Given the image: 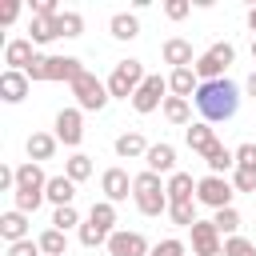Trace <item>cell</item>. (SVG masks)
I'll list each match as a JSON object with an SVG mask.
<instances>
[{
  "instance_id": "cell-28",
  "label": "cell",
  "mask_w": 256,
  "mask_h": 256,
  "mask_svg": "<svg viewBox=\"0 0 256 256\" xmlns=\"http://www.w3.org/2000/svg\"><path fill=\"white\" fill-rule=\"evenodd\" d=\"M108 32H112V40H136L140 36V20L132 12H116L108 20Z\"/></svg>"
},
{
  "instance_id": "cell-24",
  "label": "cell",
  "mask_w": 256,
  "mask_h": 256,
  "mask_svg": "<svg viewBox=\"0 0 256 256\" xmlns=\"http://www.w3.org/2000/svg\"><path fill=\"white\" fill-rule=\"evenodd\" d=\"M184 144H188L192 152H200V156H204V152L216 144V128H212V124H204V120H196V124H188V128H184Z\"/></svg>"
},
{
  "instance_id": "cell-38",
  "label": "cell",
  "mask_w": 256,
  "mask_h": 256,
  "mask_svg": "<svg viewBox=\"0 0 256 256\" xmlns=\"http://www.w3.org/2000/svg\"><path fill=\"white\" fill-rule=\"evenodd\" d=\"M208 56H212V60H216V64H220V68H224V72H228V64H232V60H236V48H232V44H228V40H216V44H212V48H208Z\"/></svg>"
},
{
  "instance_id": "cell-36",
  "label": "cell",
  "mask_w": 256,
  "mask_h": 256,
  "mask_svg": "<svg viewBox=\"0 0 256 256\" xmlns=\"http://www.w3.org/2000/svg\"><path fill=\"white\" fill-rule=\"evenodd\" d=\"M236 152V168H244V172H256V140H244L240 148H232Z\"/></svg>"
},
{
  "instance_id": "cell-22",
  "label": "cell",
  "mask_w": 256,
  "mask_h": 256,
  "mask_svg": "<svg viewBox=\"0 0 256 256\" xmlns=\"http://www.w3.org/2000/svg\"><path fill=\"white\" fill-rule=\"evenodd\" d=\"M164 184H168V204H188V200H196V180H192V172H172Z\"/></svg>"
},
{
  "instance_id": "cell-49",
  "label": "cell",
  "mask_w": 256,
  "mask_h": 256,
  "mask_svg": "<svg viewBox=\"0 0 256 256\" xmlns=\"http://www.w3.org/2000/svg\"><path fill=\"white\" fill-rule=\"evenodd\" d=\"M252 60H256V36H252Z\"/></svg>"
},
{
  "instance_id": "cell-19",
  "label": "cell",
  "mask_w": 256,
  "mask_h": 256,
  "mask_svg": "<svg viewBox=\"0 0 256 256\" xmlns=\"http://www.w3.org/2000/svg\"><path fill=\"white\" fill-rule=\"evenodd\" d=\"M0 240H4V244H20V240H28V216L16 212V208H8V212L0 216Z\"/></svg>"
},
{
  "instance_id": "cell-50",
  "label": "cell",
  "mask_w": 256,
  "mask_h": 256,
  "mask_svg": "<svg viewBox=\"0 0 256 256\" xmlns=\"http://www.w3.org/2000/svg\"><path fill=\"white\" fill-rule=\"evenodd\" d=\"M216 256H224V252H216Z\"/></svg>"
},
{
  "instance_id": "cell-39",
  "label": "cell",
  "mask_w": 256,
  "mask_h": 256,
  "mask_svg": "<svg viewBox=\"0 0 256 256\" xmlns=\"http://www.w3.org/2000/svg\"><path fill=\"white\" fill-rule=\"evenodd\" d=\"M152 256H188V248H184V240H176V236H168V240H160V244H152Z\"/></svg>"
},
{
  "instance_id": "cell-2",
  "label": "cell",
  "mask_w": 256,
  "mask_h": 256,
  "mask_svg": "<svg viewBox=\"0 0 256 256\" xmlns=\"http://www.w3.org/2000/svg\"><path fill=\"white\" fill-rule=\"evenodd\" d=\"M132 200L144 216H168V184L148 168L140 176H132Z\"/></svg>"
},
{
  "instance_id": "cell-45",
  "label": "cell",
  "mask_w": 256,
  "mask_h": 256,
  "mask_svg": "<svg viewBox=\"0 0 256 256\" xmlns=\"http://www.w3.org/2000/svg\"><path fill=\"white\" fill-rule=\"evenodd\" d=\"M44 60H48V56H44V52H36V60L28 64V72H24V76H28L32 84H36V80H44Z\"/></svg>"
},
{
  "instance_id": "cell-20",
  "label": "cell",
  "mask_w": 256,
  "mask_h": 256,
  "mask_svg": "<svg viewBox=\"0 0 256 256\" xmlns=\"http://www.w3.org/2000/svg\"><path fill=\"white\" fill-rule=\"evenodd\" d=\"M112 148H116V156H120V160H144L152 144H148V140H144L140 132H120Z\"/></svg>"
},
{
  "instance_id": "cell-25",
  "label": "cell",
  "mask_w": 256,
  "mask_h": 256,
  "mask_svg": "<svg viewBox=\"0 0 256 256\" xmlns=\"http://www.w3.org/2000/svg\"><path fill=\"white\" fill-rule=\"evenodd\" d=\"M60 16H32V24H28V40L32 44H52V40H60V24H56Z\"/></svg>"
},
{
  "instance_id": "cell-13",
  "label": "cell",
  "mask_w": 256,
  "mask_h": 256,
  "mask_svg": "<svg viewBox=\"0 0 256 256\" xmlns=\"http://www.w3.org/2000/svg\"><path fill=\"white\" fill-rule=\"evenodd\" d=\"M160 56H164V64H172V68H192V64H196L192 44H188L184 36H168V40L160 44Z\"/></svg>"
},
{
  "instance_id": "cell-48",
  "label": "cell",
  "mask_w": 256,
  "mask_h": 256,
  "mask_svg": "<svg viewBox=\"0 0 256 256\" xmlns=\"http://www.w3.org/2000/svg\"><path fill=\"white\" fill-rule=\"evenodd\" d=\"M248 28L256 32V8H248Z\"/></svg>"
},
{
  "instance_id": "cell-7",
  "label": "cell",
  "mask_w": 256,
  "mask_h": 256,
  "mask_svg": "<svg viewBox=\"0 0 256 256\" xmlns=\"http://www.w3.org/2000/svg\"><path fill=\"white\" fill-rule=\"evenodd\" d=\"M108 256H152V244L144 232H128V228H116L108 236Z\"/></svg>"
},
{
  "instance_id": "cell-17",
  "label": "cell",
  "mask_w": 256,
  "mask_h": 256,
  "mask_svg": "<svg viewBox=\"0 0 256 256\" xmlns=\"http://www.w3.org/2000/svg\"><path fill=\"white\" fill-rule=\"evenodd\" d=\"M44 188H48V176H44V168H40V164H32V160H24V164L16 168V192L44 196Z\"/></svg>"
},
{
  "instance_id": "cell-31",
  "label": "cell",
  "mask_w": 256,
  "mask_h": 256,
  "mask_svg": "<svg viewBox=\"0 0 256 256\" xmlns=\"http://www.w3.org/2000/svg\"><path fill=\"white\" fill-rule=\"evenodd\" d=\"M212 224H216V232L228 240V236H240V212L236 208H220L216 216H212Z\"/></svg>"
},
{
  "instance_id": "cell-10",
  "label": "cell",
  "mask_w": 256,
  "mask_h": 256,
  "mask_svg": "<svg viewBox=\"0 0 256 256\" xmlns=\"http://www.w3.org/2000/svg\"><path fill=\"white\" fill-rule=\"evenodd\" d=\"M100 192H104L108 204H120V200L132 196V176H128L124 168H104V172H100Z\"/></svg>"
},
{
  "instance_id": "cell-15",
  "label": "cell",
  "mask_w": 256,
  "mask_h": 256,
  "mask_svg": "<svg viewBox=\"0 0 256 256\" xmlns=\"http://www.w3.org/2000/svg\"><path fill=\"white\" fill-rule=\"evenodd\" d=\"M28 88H32V80H28L24 72H12V68L0 72V100H4V104H20V100L28 96Z\"/></svg>"
},
{
  "instance_id": "cell-40",
  "label": "cell",
  "mask_w": 256,
  "mask_h": 256,
  "mask_svg": "<svg viewBox=\"0 0 256 256\" xmlns=\"http://www.w3.org/2000/svg\"><path fill=\"white\" fill-rule=\"evenodd\" d=\"M228 180H232V188H236V192H256V172H244V168H236Z\"/></svg>"
},
{
  "instance_id": "cell-6",
  "label": "cell",
  "mask_w": 256,
  "mask_h": 256,
  "mask_svg": "<svg viewBox=\"0 0 256 256\" xmlns=\"http://www.w3.org/2000/svg\"><path fill=\"white\" fill-rule=\"evenodd\" d=\"M172 92H168V76H160V72H148L144 76V84L136 88V96H132V108L140 112V116H148V112H156V108H164V100H168Z\"/></svg>"
},
{
  "instance_id": "cell-23",
  "label": "cell",
  "mask_w": 256,
  "mask_h": 256,
  "mask_svg": "<svg viewBox=\"0 0 256 256\" xmlns=\"http://www.w3.org/2000/svg\"><path fill=\"white\" fill-rule=\"evenodd\" d=\"M196 88H200V76H196L192 68H172V72H168V92H172V96L192 100V96H196Z\"/></svg>"
},
{
  "instance_id": "cell-14",
  "label": "cell",
  "mask_w": 256,
  "mask_h": 256,
  "mask_svg": "<svg viewBox=\"0 0 256 256\" xmlns=\"http://www.w3.org/2000/svg\"><path fill=\"white\" fill-rule=\"evenodd\" d=\"M80 72H84V64H80L76 56H48V60H44V80H64V84H72Z\"/></svg>"
},
{
  "instance_id": "cell-27",
  "label": "cell",
  "mask_w": 256,
  "mask_h": 256,
  "mask_svg": "<svg viewBox=\"0 0 256 256\" xmlns=\"http://www.w3.org/2000/svg\"><path fill=\"white\" fill-rule=\"evenodd\" d=\"M36 244H40L44 256H68V232H60V228H52V224L36 236Z\"/></svg>"
},
{
  "instance_id": "cell-35",
  "label": "cell",
  "mask_w": 256,
  "mask_h": 256,
  "mask_svg": "<svg viewBox=\"0 0 256 256\" xmlns=\"http://www.w3.org/2000/svg\"><path fill=\"white\" fill-rule=\"evenodd\" d=\"M80 224H84V220H80L76 204H68V208H52V228L68 232V228H80Z\"/></svg>"
},
{
  "instance_id": "cell-11",
  "label": "cell",
  "mask_w": 256,
  "mask_h": 256,
  "mask_svg": "<svg viewBox=\"0 0 256 256\" xmlns=\"http://www.w3.org/2000/svg\"><path fill=\"white\" fill-rule=\"evenodd\" d=\"M32 60H36V44H32L28 36H16V40L4 44V64H8L12 72H28Z\"/></svg>"
},
{
  "instance_id": "cell-30",
  "label": "cell",
  "mask_w": 256,
  "mask_h": 256,
  "mask_svg": "<svg viewBox=\"0 0 256 256\" xmlns=\"http://www.w3.org/2000/svg\"><path fill=\"white\" fill-rule=\"evenodd\" d=\"M88 220H92V224H100L104 232H116V204H108V200H96V204L88 208Z\"/></svg>"
},
{
  "instance_id": "cell-37",
  "label": "cell",
  "mask_w": 256,
  "mask_h": 256,
  "mask_svg": "<svg viewBox=\"0 0 256 256\" xmlns=\"http://www.w3.org/2000/svg\"><path fill=\"white\" fill-rule=\"evenodd\" d=\"M224 256H256V244L248 236H228L224 240Z\"/></svg>"
},
{
  "instance_id": "cell-18",
  "label": "cell",
  "mask_w": 256,
  "mask_h": 256,
  "mask_svg": "<svg viewBox=\"0 0 256 256\" xmlns=\"http://www.w3.org/2000/svg\"><path fill=\"white\" fill-rule=\"evenodd\" d=\"M44 200L52 204V208H68L72 200H76V184L60 172V176H48V188H44Z\"/></svg>"
},
{
  "instance_id": "cell-47",
  "label": "cell",
  "mask_w": 256,
  "mask_h": 256,
  "mask_svg": "<svg viewBox=\"0 0 256 256\" xmlns=\"http://www.w3.org/2000/svg\"><path fill=\"white\" fill-rule=\"evenodd\" d=\"M244 92H248V96H252V100H256V68H252V72H248V80H244Z\"/></svg>"
},
{
  "instance_id": "cell-1",
  "label": "cell",
  "mask_w": 256,
  "mask_h": 256,
  "mask_svg": "<svg viewBox=\"0 0 256 256\" xmlns=\"http://www.w3.org/2000/svg\"><path fill=\"white\" fill-rule=\"evenodd\" d=\"M192 100H196V108H200L204 124H224V120H232V116L240 112V84L224 76V80L200 84Z\"/></svg>"
},
{
  "instance_id": "cell-21",
  "label": "cell",
  "mask_w": 256,
  "mask_h": 256,
  "mask_svg": "<svg viewBox=\"0 0 256 256\" xmlns=\"http://www.w3.org/2000/svg\"><path fill=\"white\" fill-rule=\"evenodd\" d=\"M204 164H208V172L212 176H228V172H236V152L232 148H224L220 140L204 152Z\"/></svg>"
},
{
  "instance_id": "cell-32",
  "label": "cell",
  "mask_w": 256,
  "mask_h": 256,
  "mask_svg": "<svg viewBox=\"0 0 256 256\" xmlns=\"http://www.w3.org/2000/svg\"><path fill=\"white\" fill-rule=\"evenodd\" d=\"M108 236H112V232H104L100 224H92V220L84 216V224H80V244H84V248H100V244L108 248Z\"/></svg>"
},
{
  "instance_id": "cell-29",
  "label": "cell",
  "mask_w": 256,
  "mask_h": 256,
  "mask_svg": "<svg viewBox=\"0 0 256 256\" xmlns=\"http://www.w3.org/2000/svg\"><path fill=\"white\" fill-rule=\"evenodd\" d=\"M64 176H68L72 184H84V180L92 176V156H84V152H72V156L64 160Z\"/></svg>"
},
{
  "instance_id": "cell-8",
  "label": "cell",
  "mask_w": 256,
  "mask_h": 256,
  "mask_svg": "<svg viewBox=\"0 0 256 256\" xmlns=\"http://www.w3.org/2000/svg\"><path fill=\"white\" fill-rule=\"evenodd\" d=\"M56 140L64 148H76L84 140V112L80 108H60L56 112Z\"/></svg>"
},
{
  "instance_id": "cell-46",
  "label": "cell",
  "mask_w": 256,
  "mask_h": 256,
  "mask_svg": "<svg viewBox=\"0 0 256 256\" xmlns=\"http://www.w3.org/2000/svg\"><path fill=\"white\" fill-rule=\"evenodd\" d=\"M16 16H20V4H16V0H12V4H8V8H4V12H0V24H12V20H16Z\"/></svg>"
},
{
  "instance_id": "cell-34",
  "label": "cell",
  "mask_w": 256,
  "mask_h": 256,
  "mask_svg": "<svg viewBox=\"0 0 256 256\" xmlns=\"http://www.w3.org/2000/svg\"><path fill=\"white\" fill-rule=\"evenodd\" d=\"M60 36L64 40H76V36H84V16L80 12H60Z\"/></svg>"
},
{
  "instance_id": "cell-5",
  "label": "cell",
  "mask_w": 256,
  "mask_h": 256,
  "mask_svg": "<svg viewBox=\"0 0 256 256\" xmlns=\"http://www.w3.org/2000/svg\"><path fill=\"white\" fill-rule=\"evenodd\" d=\"M232 196H236V188H232V180L228 176H200L196 180V204H204V208H212V212H220V208H232Z\"/></svg>"
},
{
  "instance_id": "cell-41",
  "label": "cell",
  "mask_w": 256,
  "mask_h": 256,
  "mask_svg": "<svg viewBox=\"0 0 256 256\" xmlns=\"http://www.w3.org/2000/svg\"><path fill=\"white\" fill-rule=\"evenodd\" d=\"M4 256H44V252H40V244L28 236V240H20V244H8V252H4Z\"/></svg>"
},
{
  "instance_id": "cell-3",
  "label": "cell",
  "mask_w": 256,
  "mask_h": 256,
  "mask_svg": "<svg viewBox=\"0 0 256 256\" xmlns=\"http://www.w3.org/2000/svg\"><path fill=\"white\" fill-rule=\"evenodd\" d=\"M144 76H148V72H144L140 60H132V56H128V60H116L112 72H108V80H104V84H108V96H112V100H132L136 88L144 84Z\"/></svg>"
},
{
  "instance_id": "cell-33",
  "label": "cell",
  "mask_w": 256,
  "mask_h": 256,
  "mask_svg": "<svg viewBox=\"0 0 256 256\" xmlns=\"http://www.w3.org/2000/svg\"><path fill=\"white\" fill-rule=\"evenodd\" d=\"M168 220H172L176 228H192V224H196V200H188V204H168Z\"/></svg>"
},
{
  "instance_id": "cell-44",
  "label": "cell",
  "mask_w": 256,
  "mask_h": 256,
  "mask_svg": "<svg viewBox=\"0 0 256 256\" xmlns=\"http://www.w3.org/2000/svg\"><path fill=\"white\" fill-rule=\"evenodd\" d=\"M0 192H16V168L0 164Z\"/></svg>"
},
{
  "instance_id": "cell-16",
  "label": "cell",
  "mask_w": 256,
  "mask_h": 256,
  "mask_svg": "<svg viewBox=\"0 0 256 256\" xmlns=\"http://www.w3.org/2000/svg\"><path fill=\"white\" fill-rule=\"evenodd\" d=\"M56 148H60L56 132H32V136L24 140V152H28V160H32V164H44V160H52V156H56Z\"/></svg>"
},
{
  "instance_id": "cell-9",
  "label": "cell",
  "mask_w": 256,
  "mask_h": 256,
  "mask_svg": "<svg viewBox=\"0 0 256 256\" xmlns=\"http://www.w3.org/2000/svg\"><path fill=\"white\" fill-rule=\"evenodd\" d=\"M188 232H192V256H216V252H224V236L216 232L212 220H196Z\"/></svg>"
},
{
  "instance_id": "cell-4",
  "label": "cell",
  "mask_w": 256,
  "mask_h": 256,
  "mask_svg": "<svg viewBox=\"0 0 256 256\" xmlns=\"http://www.w3.org/2000/svg\"><path fill=\"white\" fill-rule=\"evenodd\" d=\"M68 88H72V96H76V108H80V112H100V108L112 100V96H108V84H104L100 76H92L88 68H84Z\"/></svg>"
},
{
  "instance_id": "cell-26",
  "label": "cell",
  "mask_w": 256,
  "mask_h": 256,
  "mask_svg": "<svg viewBox=\"0 0 256 256\" xmlns=\"http://www.w3.org/2000/svg\"><path fill=\"white\" fill-rule=\"evenodd\" d=\"M160 112H164V120H168V124H180V128H188V124H192V100H184V96H168Z\"/></svg>"
},
{
  "instance_id": "cell-42",
  "label": "cell",
  "mask_w": 256,
  "mask_h": 256,
  "mask_svg": "<svg viewBox=\"0 0 256 256\" xmlns=\"http://www.w3.org/2000/svg\"><path fill=\"white\" fill-rule=\"evenodd\" d=\"M188 12H192L188 0H168V4H164V16H168V20H184Z\"/></svg>"
},
{
  "instance_id": "cell-12",
  "label": "cell",
  "mask_w": 256,
  "mask_h": 256,
  "mask_svg": "<svg viewBox=\"0 0 256 256\" xmlns=\"http://www.w3.org/2000/svg\"><path fill=\"white\" fill-rule=\"evenodd\" d=\"M144 164H148V172H156V176H172V172H180V168H176V148H172L168 140L152 144L148 156H144Z\"/></svg>"
},
{
  "instance_id": "cell-43",
  "label": "cell",
  "mask_w": 256,
  "mask_h": 256,
  "mask_svg": "<svg viewBox=\"0 0 256 256\" xmlns=\"http://www.w3.org/2000/svg\"><path fill=\"white\" fill-rule=\"evenodd\" d=\"M32 16H60L56 0H32Z\"/></svg>"
}]
</instances>
